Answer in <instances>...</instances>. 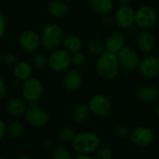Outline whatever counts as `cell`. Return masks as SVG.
<instances>
[{"instance_id":"obj_1","label":"cell","mask_w":159,"mask_h":159,"mask_svg":"<svg viewBox=\"0 0 159 159\" xmlns=\"http://www.w3.org/2000/svg\"><path fill=\"white\" fill-rule=\"evenodd\" d=\"M71 144L77 153L92 154L100 148L101 139L99 135L94 131H84L76 134Z\"/></svg>"},{"instance_id":"obj_2","label":"cell","mask_w":159,"mask_h":159,"mask_svg":"<svg viewBox=\"0 0 159 159\" xmlns=\"http://www.w3.org/2000/svg\"><path fill=\"white\" fill-rule=\"evenodd\" d=\"M120 63L117 54L105 52L98 56L97 61V71L98 76L105 81L114 79L120 70Z\"/></svg>"},{"instance_id":"obj_3","label":"cell","mask_w":159,"mask_h":159,"mask_svg":"<svg viewBox=\"0 0 159 159\" xmlns=\"http://www.w3.org/2000/svg\"><path fill=\"white\" fill-rule=\"evenodd\" d=\"M41 44L50 52L59 49L63 42V29L57 24H48L44 26L41 32Z\"/></svg>"},{"instance_id":"obj_4","label":"cell","mask_w":159,"mask_h":159,"mask_svg":"<svg viewBox=\"0 0 159 159\" xmlns=\"http://www.w3.org/2000/svg\"><path fill=\"white\" fill-rule=\"evenodd\" d=\"M157 14L151 6H141L135 13V25L141 30H150L157 22Z\"/></svg>"},{"instance_id":"obj_5","label":"cell","mask_w":159,"mask_h":159,"mask_svg":"<svg viewBox=\"0 0 159 159\" xmlns=\"http://www.w3.org/2000/svg\"><path fill=\"white\" fill-rule=\"evenodd\" d=\"M90 112L98 117H107L112 110V105L108 97L103 94H97L90 98L87 102Z\"/></svg>"},{"instance_id":"obj_6","label":"cell","mask_w":159,"mask_h":159,"mask_svg":"<svg viewBox=\"0 0 159 159\" xmlns=\"http://www.w3.org/2000/svg\"><path fill=\"white\" fill-rule=\"evenodd\" d=\"M48 59L50 68L55 72H64L72 65V55L65 49L52 51Z\"/></svg>"},{"instance_id":"obj_7","label":"cell","mask_w":159,"mask_h":159,"mask_svg":"<svg viewBox=\"0 0 159 159\" xmlns=\"http://www.w3.org/2000/svg\"><path fill=\"white\" fill-rule=\"evenodd\" d=\"M43 84L36 78H29L22 85V95L25 101L29 103L39 101L43 95Z\"/></svg>"},{"instance_id":"obj_8","label":"cell","mask_w":159,"mask_h":159,"mask_svg":"<svg viewBox=\"0 0 159 159\" xmlns=\"http://www.w3.org/2000/svg\"><path fill=\"white\" fill-rule=\"evenodd\" d=\"M25 119L26 122L34 127H43L49 123L50 117L46 110L39 106L37 102H33L28 105Z\"/></svg>"},{"instance_id":"obj_9","label":"cell","mask_w":159,"mask_h":159,"mask_svg":"<svg viewBox=\"0 0 159 159\" xmlns=\"http://www.w3.org/2000/svg\"><path fill=\"white\" fill-rule=\"evenodd\" d=\"M129 139L135 147L146 148L153 142L154 134L153 131L147 126H139L131 130Z\"/></svg>"},{"instance_id":"obj_10","label":"cell","mask_w":159,"mask_h":159,"mask_svg":"<svg viewBox=\"0 0 159 159\" xmlns=\"http://www.w3.org/2000/svg\"><path fill=\"white\" fill-rule=\"evenodd\" d=\"M117 57L122 68L125 70H134L139 67L140 59L137 52L128 46H125L121 52L117 53Z\"/></svg>"},{"instance_id":"obj_11","label":"cell","mask_w":159,"mask_h":159,"mask_svg":"<svg viewBox=\"0 0 159 159\" xmlns=\"http://www.w3.org/2000/svg\"><path fill=\"white\" fill-rule=\"evenodd\" d=\"M135 13L130 5H121L114 14L115 24L123 29L130 28L135 24Z\"/></svg>"},{"instance_id":"obj_12","label":"cell","mask_w":159,"mask_h":159,"mask_svg":"<svg viewBox=\"0 0 159 159\" xmlns=\"http://www.w3.org/2000/svg\"><path fill=\"white\" fill-rule=\"evenodd\" d=\"M19 43L23 50L29 52H34L39 48L41 44V38L36 31L28 29L21 34Z\"/></svg>"},{"instance_id":"obj_13","label":"cell","mask_w":159,"mask_h":159,"mask_svg":"<svg viewBox=\"0 0 159 159\" xmlns=\"http://www.w3.org/2000/svg\"><path fill=\"white\" fill-rule=\"evenodd\" d=\"M139 69L140 74L148 79H154L159 76V58L146 56L140 60Z\"/></svg>"},{"instance_id":"obj_14","label":"cell","mask_w":159,"mask_h":159,"mask_svg":"<svg viewBox=\"0 0 159 159\" xmlns=\"http://www.w3.org/2000/svg\"><path fill=\"white\" fill-rule=\"evenodd\" d=\"M62 84L66 91L69 93L75 92L80 89V87L83 84V76L78 70H68L65 73L63 77Z\"/></svg>"},{"instance_id":"obj_15","label":"cell","mask_w":159,"mask_h":159,"mask_svg":"<svg viewBox=\"0 0 159 159\" xmlns=\"http://www.w3.org/2000/svg\"><path fill=\"white\" fill-rule=\"evenodd\" d=\"M106 52L117 54L126 46V39L123 33L113 32L107 37L105 39Z\"/></svg>"},{"instance_id":"obj_16","label":"cell","mask_w":159,"mask_h":159,"mask_svg":"<svg viewBox=\"0 0 159 159\" xmlns=\"http://www.w3.org/2000/svg\"><path fill=\"white\" fill-rule=\"evenodd\" d=\"M136 43L138 48L144 52H152L156 44L154 36L148 30H141L136 38Z\"/></svg>"},{"instance_id":"obj_17","label":"cell","mask_w":159,"mask_h":159,"mask_svg":"<svg viewBox=\"0 0 159 159\" xmlns=\"http://www.w3.org/2000/svg\"><path fill=\"white\" fill-rule=\"evenodd\" d=\"M159 97V90L154 85L146 84L139 87L137 91V98L139 101L150 103L155 101Z\"/></svg>"},{"instance_id":"obj_18","label":"cell","mask_w":159,"mask_h":159,"mask_svg":"<svg viewBox=\"0 0 159 159\" xmlns=\"http://www.w3.org/2000/svg\"><path fill=\"white\" fill-rule=\"evenodd\" d=\"M27 104L25 100L14 98L8 101L7 103V111L8 112L14 117H21L23 115H25V112L27 111Z\"/></svg>"},{"instance_id":"obj_19","label":"cell","mask_w":159,"mask_h":159,"mask_svg":"<svg viewBox=\"0 0 159 159\" xmlns=\"http://www.w3.org/2000/svg\"><path fill=\"white\" fill-rule=\"evenodd\" d=\"M46 11L50 16L54 17V18H60V17H64L65 15H66V13L69 11V7L67 3H66L65 1L53 0V1H51L50 3H48Z\"/></svg>"},{"instance_id":"obj_20","label":"cell","mask_w":159,"mask_h":159,"mask_svg":"<svg viewBox=\"0 0 159 159\" xmlns=\"http://www.w3.org/2000/svg\"><path fill=\"white\" fill-rule=\"evenodd\" d=\"M64 49L71 54L81 52L83 48V41L79 36L75 34H68L64 37L62 42Z\"/></svg>"},{"instance_id":"obj_21","label":"cell","mask_w":159,"mask_h":159,"mask_svg":"<svg viewBox=\"0 0 159 159\" xmlns=\"http://www.w3.org/2000/svg\"><path fill=\"white\" fill-rule=\"evenodd\" d=\"M91 9L98 14L107 15L113 9L112 0H89Z\"/></svg>"},{"instance_id":"obj_22","label":"cell","mask_w":159,"mask_h":159,"mask_svg":"<svg viewBox=\"0 0 159 159\" xmlns=\"http://www.w3.org/2000/svg\"><path fill=\"white\" fill-rule=\"evenodd\" d=\"M13 74L15 78L19 81H26L27 79L31 78L32 75V66L26 62H18L13 68Z\"/></svg>"},{"instance_id":"obj_23","label":"cell","mask_w":159,"mask_h":159,"mask_svg":"<svg viewBox=\"0 0 159 159\" xmlns=\"http://www.w3.org/2000/svg\"><path fill=\"white\" fill-rule=\"evenodd\" d=\"M90 110L87 106V104H80L77 107H75L71 112L72 120L77 124L84 123L90 114Z\"/></svg>"},{"instance_id":"obj_24","label":"cell","mask_w":159,"mask_h":159,"mask_svg":"<svg viewBox=\"0 0 159 159\" xmlns=\"http://www.w3.org/2000/svg\"><path fill=\"white\" fill-rule=\"evenodd\" d=\"M88 51L93 54V55H97L99 56L102 53H104L106 52V48H105V42H103L102 40L98 39H93L88 42L87 45Z\"/></svg>"},{"instance_id":"obj_25","label":"cell","mask_w":159,"mask_h":159,"mask_svg":"<svg viewBox=\"0 0 159 159\" xmlns=\"http://www.w3.org/2000/svg\"><path fill=\"white\" fill-rule=\"evenodd\" d=\"M52 159H73V157L67 147L64 145H59L53 149Z\"/></svg>"},{"instance_id":"obj_26","label":"cell","mask_w":159,"mask_h":159,"mask_svg":"<svg viewBox=\"0 0 159 159\" xmlns=\"http://www.w3.org/2000/svg\"><path fill=\"white\" fill-rule=\"evenodd\" d=\"M32 64L37 69L42 70V69H45L49 66V59L43 53L36 52L32 56Z\"/></svg>"},{"instance_id":"obj_27","label":"cell","mask_w":159,"mask_h":159,"mask_svg":"<svg viewBox=\"0 0 159 159\" xmlns=\"http://www.w3.org/2000/svg\"><path fill=\"white\" fill-rule=\"evenodd\" d=\"M24 132H25V126L20 122H13V123H11L9 125L8 129H7V133L12 139L20 138L24 134Z\"/></svg>"},{"instance_id":"obj_28","label":"cell","mask_w":159,"mask_h":159,"mask_svg":"<svg viewBox=\"0 0 159 159\" xmlns=\"http://www.w3.org/2000/svg\"><path fill=\"white\" fill-rule=\"evenodd\" d=\"M59 139L64 143H72L76 137V132L69 126H64L59 130Z\"/></svg>"},{"instance_id":"obj_29","label":"cell","mask_w":159,"mask_h":159,"mask_svg":"<svg viewBox=\"0 0 159 159\" xmlns=\"http://www.w3.org/2000/svg\"><path fill=\"white\" fill-rule=\"evenodd\" d=\"M113 151L109 147H100L95 152V159H113Z\"/></svg>"},{"instance_id":"obj_30","label":"cell","mask_w":159,"mask_h":159,"mask_svg":"<svg viewBox=\"0 0 159 159\" xmlns=\"http://www.w3.org/2000/svg\"><path fill=\"white\" fill-rule=\"evenodd\" d=\"M130 133H131L130 128H129L126 125H125V124L119 125L115 128V134H116V136H117L118 138H120V139H123L129 138Z\"/></svg>"},{"instance_id":"obj_31","label":"cell","mask_w":159,"mask_h":159,"mask_svg":"<svg viewBox=\"0 0 159 159\" xmlns=\"http://www.w3.org/2000/svg\"><path fill=\"white\" fill-rule=\"evenodd\" d=\"M72 55V64L75 65V66H81L85 64V61H86V56L81 52H76V53H73L71 54Z\"/></svg>"},{"instance_id":"obj_32","label":"cell","mask_w":159,"mask_h":159,"mask_svg":"<svg viewBox=\"0 0 159 159\" xmlns=\"http://www.w3.org/2000/svg\"><path fill=\"white\" fill-rule=\"evenodd\" d=\"M3 60H4V62H5L8 66H15V65L17 64L16 56H15L12 52H7V53L3 56Z\"/></svg>"},{"instance_id":"obj_33","label":"cell","mask_w":159,"mask_h":159,"mask_svg":"<svg viewBox=\"0 0 159 159\" xmlns=\"http://www.w3.org/2000/svg\"><path fill=\"white\" fill-rule=\"evenodd\" d=\"M7 30V20L5 16L0 12V38H2Z\"/></svg>"},{"instance_id":"obj_34","label":"cell","mask_w":159,"mask_h":159,"mask_svg":"<svg viewBox=\"0 0 159 159\" xmlns=\"http://www.w3.org/2000/svg\"><path fill=\"white\" fill-rule=\"evenodd\" d=\"M102 25L106 27H111L112 26V25L115 23L114 21V17L112 18L111 16H110L109 14L107 15H103V18H102Z\"/></svg>"},{"instance_id":"obj_35","label":"cell","mask_w":159,"mask_h":159,"mask_svg":"<svg viewBox=\"0 0 159 159\" xmlns=\"http://www.w3.org/2000/svg\"><path fill=\"white\" fill-rule=\"evenodd\" d=\"M7 94V86L2 78H0V99L3 98Z\"/></svg>"},{"instance_id":"obj_36","label":"cell","mask_w":159,"mask_h":159,"mask_svg":"<svg viewBox=\"0 0 159 159\" xmlns=\"http://www.w3.org/2000/svg\"><path fill=\"white\" fill-rule=\"evenodd\" d=\"M7 133V127L4 120L2 118H0V140H1Z\"/></svg>"},{"instance_id":"obj_37","label":"cell","mask_w":159,"mask_h":159,"mask_svg":"<svg viewBox=\"0 0 159 159\" xmlns=\"http://www.w3.org/2000/svg\"><path fill=\"white\" fill-rule=\"evenodd\" d=\"M73 159H95L91 154H84V153H78Z\"/></svg>"},{"instance_id":"obj_38","label":"cell","mask_w":159,"mask_h":159,"mask_svg":"<svg viewBox=\"0 0 159 159\" xmlns=\"http://www.w3.org/2000/svg\"><path fill=\"white\" fill-rule=\"evenodd\" d=\"M118 2L121 5H129L131 2H132V0H118Z\"/></svg>"},{"instance_id":"obj_39","label":"cell","mask_w":159,"mask_h":159,"mask_svg":"<svg viewBox=\"0 0 159 159\" xmlns=\"http://www.w3.org/2000/svg\"><path fill=\"white\" fill-rule=\"evenodd\" d=\"M14 159H32L30 156H28V155H25V154H21V155H19V156H17V157H15Z\"/></svg>"},{"instance_id":"obj_40","label":"cell","mask_w":159,"mask_h":159,"mask_svg":"<svg viewBox=\"0 0 159 159\" xmlns=\"http://www.w3.org/2000/svg\"><path fill=\"white\" fill-rule=\"evenodd\" d=\"M155 112H156V115H157V116L159 117V103H158V105H157V107H156Z\"/></svg>"},{"instance_id":"obj_41","label":"cell","mask_w":159,"mask_h":159,"mask_svg":"<svg viewBox=\"0 0 159 159\" xmlns=\"http://www.w3.org/2000/svg\"><path fill=\"white\" fill-rule=\"evenodd\" d=\"M3 61V56H2V54L0 53V64H1V62Z\"/></svg>"},{"instance_id":"obj_42","label":"cell","mask_w":159,"mask_h":159,"mask_svg":"<svg viewBox=\"0 0 159 159\" xmlns=\"http://www.w3.org/2000/svg\"><path fill=\"white\" fill-rule=\"evenodd\" d=\"M0 159H4V158H2V157H0Z\"/></svg>"},{"instance_id":"obj_43","label":"cell","mask_w":159,"mask_h":159,"mask_svg":"<svg viewBox=\"0 0 159 159\" xmlns=\"http://www.w3.org/2000/svg\"><path fill=\"white\" fill-rule=\"evenodd\" d=\"M21 1H25V0H21Z\"/></svg>"}]
</instances>
